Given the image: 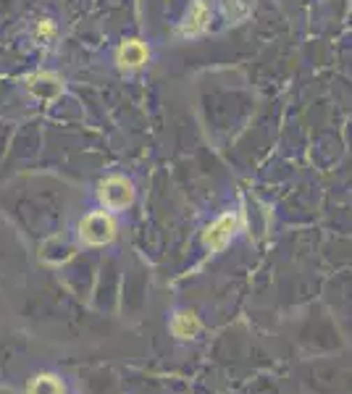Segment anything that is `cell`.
Returning <instances> with one entry per match:
<instances>
[{
  "mask_svg": "<svg viewBox=\"0 0 352 394\" xmlns=\"http://www.w3.org/2000/svg\"><path fill=\"white\" fill-rule=\"evenodd\" d=\"M79 237L87 245H108L116 237V221L105 210H95L79 224Z\"/></svg>",
  "mask_w": 352,
  "mask_h": 394,
  "instance_id": "6da1fadb",
  "label": "cell"
},
{
  "mask_svg": "<svg viewBox=\"0 0 352 394\" xmlns=\"http://www.w3.org/2000/svg\"><path fill=\"white\" fill-rule=\"evenodd\" d=\"M98 195L108 210H124L134 203V187L124 176H108L105 182H100Z\"/></svg>",
  "mask_w": 352,
  "mask_h": 394,
  "instance_id": "7a4b0ae2",
  "label": "cell"
},
{
  "mask_svg": "<svg viewBox=\"0 0 352 394\" xmlns=\"http://www.w3.org/2000/svg\"><path fill=\"white\" fill-rule=\"evenodd\" d=\"M237 224H240V219L234 216V213H223V216H219V219L210 224L208 229H205V234H203V242H205V247H208L210 252H221L226 245H229V240L234 237V231H237Z\"/></svg>",
  "mask_w": 352,
  "mask_h": 394,
  "instance_id": "3957f363",
  "label": "cell"
},
{
  "mask_svg": "<svg viewBox=\"0 0 352 394\" xmlns=\"http://www.w3.org/2000/svg\"><path fill=\"white\" fill-rule=\"evenodd\" d=\"M208 22H210V6L205 0H192V6H189V11H187V19L182 24L179 34H182V37H195V34H200L208 27Z\"/></svg>",
  "mask_w": 352,
  "mask_h": 394,
  "instance_id": "277c9868",
  "label": "cell"
},
{
  "mask_svg": "<svg viewBox=\"0 0 352 394\" xmlns=\"http://www.w3.org/2000/svg\"><path fill=\"white\" fill-rule=\"evenodd\" d=\"M147 48H145L140 40H129V43H124L119 48V53H116V64L122 66V68H140V66L147 64Z\"/></svg>",
  "mask_w": 352,
  "mask_h": 394,
  "instance_id": "5b68a950",
  "label": "cell"
},
{
  "mask_svg": "<svg viewBox=\"0 0 352 394\" xmlns=\"http://www.w3.org/2000/svg\"><path fill=\"white\" fill-rule=\"evenodd\" d=\"M27 394H66V389H64V384L58 381L53 373H40V376H34L29 381Z\"/></svg>",
  "mask_w": 352,
  "mask_h": 394,
  "instance_id": "8992f818",
  "label": "cell"
},
{
  "mask_svg": "<svg viewBox=\"0 0 352 394\" xmlns=\"http://www.w3.org/2000/svg\"><path fill=\"white\" fill-rule=\"evenodd\" d=\"M171 331H174L179 340H192L200 331V321L195 313H179L171 321Z\"/></svg>",
  "mask_w": 352,
  "mask_h": 394,
  "instance_id": "52a82bcc",
  "label": "cell"
},
{
  "mask_svg": "<svg viewBox=\"0 0 352 394\" xmlns=\"http://www.w3.org/2000/svg\"><path fill=\"white\" fill-rule=\"evenodd\" d=\"M37 37L40 40H53L55 37V24L50 19H43V22L37 24Z\"/></svg>",
  "mask_w": 352,
  "mask_h": 394,
  "instance_id": "ba28073f",
  "label": "cell"
}]
</instances>
